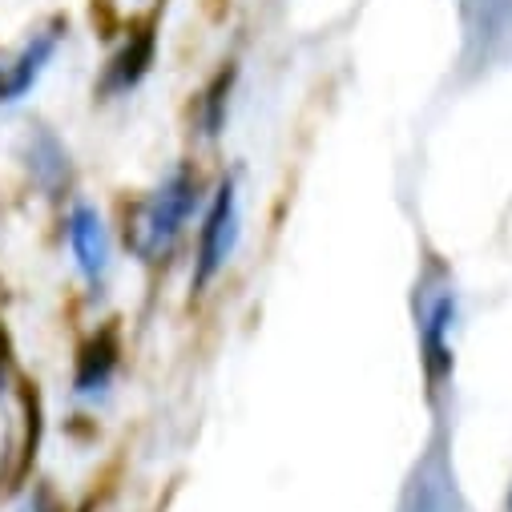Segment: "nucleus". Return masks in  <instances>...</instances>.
Segmentation results:
<instances>
[{"mask_svg":"<svg viewBox=\"0 0 512 512\" xmlns=\"http://www.w3.org/2000/svg\"><path fill=\"white\" fill-rule=\"evenodd\" d=\"M194 202H198V170L178 166L154 194H146L125 214V246L134 250L138 263L154 267L166 259L194 214Z\"/></svg>","mask_w":512,"mask_h":512,"instance_id":"f257e3e1","label":"nucleus"},{"mask_svg":"<svg viewBox=\"0 0 512 512\" xmlns=\"http://www.w3.org/2000/svg\"><path fill=\"white\" fill-rule=\"evenodd\" d=\"M61 226H65V246L73 254L77 275L93 291H101V283L109 275V263H113L109 259V230L101 222V210L93 202H85V198H69Z\"/></svg>","mask_w":512,"mask_h":512,"instance_id":"f03ea898","label":"nucleus"},{"mask_svg":"<svg viewBox=\"0 0 512 512\" xmlns=\"http://www.w3.org/2000/svg\"><path fill=\"white\" fill-rule=\"evenodd\" d=\"M238 242V186L234 178H226L210 206H206V218H202V230H198V263H194V287H206L230 259V250Z\"/></svg>","mask_w":512,"mask_h":512,"instance_id":"7ed1b4c3","label":"nucleus"},{"mask_svg":"<svg viewBox=\"0 0 512 512\" xmlns=\"http://www.w3.org/2000/svg\"><path fill=\"white\" fill-rule=\"evenodd\" d=\"M452 331H456V291L444 283L440 291L424 295L420 307V351H424V375L432 383V396L444 392L452 375Z\"/></svg>","mask_w":512,"mask_h":512,"instance_id":"20e7f679","label":"nucleus"},{"mask_svg":"<svg viewBox=\"0 0 512 512\" xmlns=\"http://www.w3.org/2000/svg\"><path fill=\"white\" fill-rule=\"evenodd\" d=\"M61 41H65V25L53 21V25L37 29L13 57L0 61V105H17V101H25L37 89V81L53 65Z\"/></svg>","mask_w":512,"mask_h":512,"instance_id":"39448f33","label":"nucleus"},{"mask_svg":"<svg viewBox=\"0 0 512 512\" xmlns=\"http://www.w3.org/2000/svg\"><path fill=\"white\" fill-rule=\"evenodd\" d=\"M117 367H121V327L105 323V327H97L77 347V359H73V396L85 400V404L105 400L109 388H113Z\"/></svg>","mask_w":512,"mask_h":512,"instance_id":"423d86ee","label":"nucleus"},{"mask_svg":"<svg viewBox=\"0 0 512 512\" xmlns=\"http://www.w3.org/2000/svg\"><path fill=\"white\" fill-rule=\"evenodd\" d=\"M21 162H25V174H29L37 194L73 198V158H69L65 142L49 130V125H33V130L25 134Z\"/></svg>","mask_w":512,"mask_h":512,"instance_id":"0eeeda50","label":"nucleus"},{"mask_svg":"<svg viewBox=\"0 0 512 512\" xmlns=\"http://www.w3.org/2000/svg\"><path fill=\"white\" fill-rule=\"evenodd\" d=\"M400 512H460V496H456V480L448 472V460L440 448L428 452V460L416 468Z\"/></svg>","mask_w":512,"mask_h":512,"instance_id":"6e6552de","label":"nucleus"},{"mask_svg":"<svg viewBox=\"0 0 512 512\" xmlns=\"http://www.w3.org/2000/svg\"><path fill=\"white\" fill-rule=\"evenodd\" d=\"M150 61H154V29H142L138 37H130L125 41L113 57H109V65H105V73H101V81H97V97L101 101H113V97H125L130 93L146 73H150Z\"/></svg>","mask_w":512,"mask_h":512,"instance_id":"1a4fd4ad","label":"nucleus"},{"mask_svg":"<svg viewBox=\"0 0 512 512\" xmlns=\"http://www.w3.org/2000/svg\"><path fill=\"white\" fill-rule=\"evenodd\" d=\"M17 496H21V508L17 512H69V504L57 496V488L49 480H29Z\"/></svg>","mask_w":512,"mask_h":512,"instance_id":"9d476101","label":"nucleus"},{"mask_svg":"<svg viewBox=\"0 0 512 512\" xmlns=\"http://www.w3.org/2000/svg\"><path fill=\"white\" fill-rule=\"evenodd\" d=\"M21 383V367H17V351H13V339L5 331V323H0V396L13 392Z\"/></svg>","mask_w":512,"mask_h":512,"instance_id":"9b49d317","label":"nucleus"},{"mask_svg":"<svg viewBox=\"0 0 512 512\" xmlns=\"http://www.w3.org/2000/svg\"><path fill=\"white\" fill-rule=\"evenodd\" d=\"M508 512H512V496H508Z\"/></svg>","mask_w":512,"mask_h":512,"instance_id":"f8f14e48","label":"nucleus"}]
</instances>
